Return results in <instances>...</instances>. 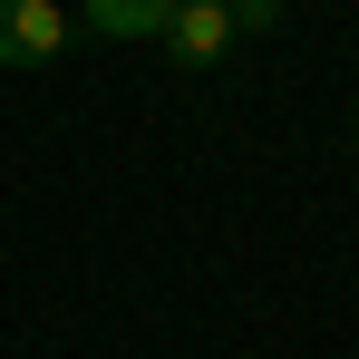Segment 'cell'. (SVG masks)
Returning a JSON list of instances; mask_svg holds the SVG:
<instances>
[{"mask_svg":"<svg viewBox=\"0 0 359 359\" xmlns=\"http://www.w3.org/2000/svg\"><path fill=\"white\" fill-rule=\"evenodd\" d=\"M59 49H68L59 0H0V68H49Z\"/></svg>","mask_w":359,"mask_h":359,"instance_id":"cell-1","label":"cell"},{"mask_svg":"<svg viewBox=\"0 0 359 359\" xmlns=\"http://www.w3.org/2000/svg\"><path fill=\"white\" fill-rule=\"evenodd\" d=\"M165 49H175L184 68H224L243 49V29H233V10L224 0H175V20H165Z\"/></svg>","mask_w":359,"mask_h":359,"instance_id":"cell-2","label":"cell"},{"mask_svg":"<svg viewBox=\"0 0 359 359\" xmlns=\"http://www.w3.org/2000/svg\"><path fill=\"white\" fill-rule=\"evenodd\" d=\"M224 10H233V29H243V39H252V29H272V20H282V0H224Z\"/></svg>","mask_w":359,"mask_h":359,"instance_id":"cell-4","label":"cell"},{"mask_svg":"<svg viewBox=\"0 0 359 359\" xmlns=\"http://www.w3.org/2000/svg\"><path fill=\"white\" fill-rule=\"evenodd\" d=\"M165 20H175V0H88V29H107V39H165Z\"/></svg>","mask_w":359,"mask_h":359,"instance_id":"cell-3","label":"cell"}]
</instances>
